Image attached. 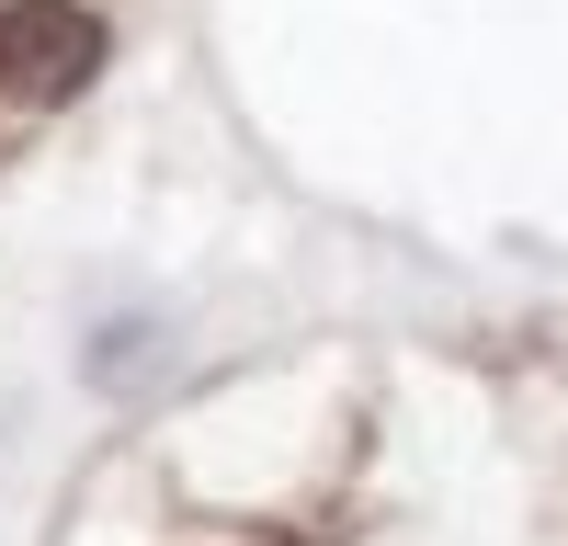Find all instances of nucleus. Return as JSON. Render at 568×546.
Instances as JSON below:
<instances>
[{"mask_svg": "<svg viewBox=\"0 0 568 546\" xmlns=\"http://www.w3.org/2000/svg\"><path fill=\"white\" fill-rule=\"evenodd\" d=\"M91 69H103V23L80 0H12L0 12V91L12 103H69V91H91Z\"/></svg>", "mask_w": 568, "mask_h": 546, "instance_id": "f257e3e1", "label": "nucleus"}, {"mask_svg": "<svg viewBox=\"0 0 568 546\" xmlns=\"http://www.w3.org/2000/svg\"><path fill=\"white\" fill-rule=\"evenodd\" d=\"M160 364H171V342H160V318H114V331L91 342V387H114V398H125V387H149Z\"/></svg>", "mask_w": 568, "mask_h": 546, "instance_id": "f03ea898", "label": "nucleus"}]
</instances>
